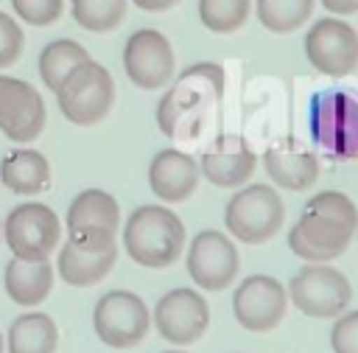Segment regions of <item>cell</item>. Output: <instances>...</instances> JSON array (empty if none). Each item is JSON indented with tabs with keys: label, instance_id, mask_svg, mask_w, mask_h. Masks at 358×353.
Segmentation results:
<instances>
[{
	"label": "cell",
	"instance_id": "1",
	"mask_svg": "<svg viewBox=\"0 0 358 353\" xmlns=\"http://www.w3.org/2000/svg\"><path fill=\"white\" fill-rule=\"evenodd\" d=\"M358 230V207L341 191H322L308 199L296 224L288 233V247L294 255L324 263L338 258L352 233Z\"/></svg>",
	"mask_w": 358,
	"mask_h": 353
},
{
	"label": "cell",
	"instance_id": "2",
	"mask_svg": "<svg viewBox=\"0 0 358 353\" xmlns=\"http://www.w3.org/2000/svg\"><path fill=\"white\" fill-rule=\"evenodd\" d=\"M221 95H224L221 64L213 62L190 64L187 70L171 78V87L157 106V123L162 134L173 140L193 137Z\"/></svg>",
	"mask_w": 358,
	"mask_h": 353
},
{
	"label": "cell",
	"instance_id": "3",
	"mask_svg": "<svg viewBox=\"0 0 358 353\" xmlns=\"http://www.w3.org/2000/svg\"><path fill=\"white\" fill-rule=\"evenodd\" d=\"M123 247L129 258L148 269L171 266L185 247V224L162 205H143L131 210L123 227Z\"/></svg>",
	"mask_w": 358,
	"mask_h": 353
},
{
	"label": "cell",
	"instance_id": "4",
	"mask_svg": "<svg viewBox=\"0 0 358 353\" xmlns=\"http://www.w3.org/2000/svg\"><path fill=\"white\" fill-rule=\"evenodd\" d=\"M310 140L333 160H358V95L319 92L308 109Z\"/></svg>",
	"mask_w": 358,
	"mask_h": 353
},
{
	"label": "cell",
	"instance_id": "5",
	"mask_svg": "<svg viewBox=\"0 0 358 353\" xmlns=\"http://www.w3.org/2000/svg\"><path fill=\"white\" fill-rule=\"evenodd\" d=\"M112 101L115 81L109 70L95 59H84L81 64H76L56 87V104L62 115L76 126H92L103 120L112 109Z\"/></svg>",
	"mask_w": 358,
	"mask_h": 353
},
{
	"label": "cell",
	"instance_id": "6",
	"mask_svg": "<svg viewBox=\"0 0 358 353\" xmlns=\"http://www.w3.org/2000/svg\"><path fill=\"white\" fill-rule=\"evenodd\" d=\"M227 230L243 244H263L274 238L285 221V205L268 185H246L232 193L224 210Z\"/></svg>",
	"mask_w": 358,
	"mask_h": 353
},
{
	"label": "cell",
	"instance_id": "7",
	"mask_svg": "<svg viewBox=\"0 0 358 353\" xmlns=\"http://www.w3.org/2000/svg\"><path fill=\"white\" fill-rule=\"evenodd\" d=\"M305 56L322 76L344 78L358 67V31L338 17H322L305 34Z\"/></svg>",
	"mask_w": 358,
	"mask_h": 353
},
{
	"label": "cell",
	"instance_id": "8",
	"mask_svg": "<svg viewBox=\"0 0 358 353\" xmlns=\"http://www.w3.org/2000/svg\"><path fill=\"white\" fill-rule=\"evenodd\" d=\"M3 235H6L11 255L28 258V261H42L56 249V244L62 238V224H59V216L48 205L25 202V205H17L6 216Z\"/></svg>",
	"mask_w": 358,
	"mask_h": 353
},
{
	"label": "cell",
	"instance_id": "9",
	"mask_svg": "<svg viewBox=\"0 0 358 353\" xmlns=\"http://www.w3.org/2000/svg\"><path fill=\"white\" fill-rule=\"evenodd\" d=\"M92 328L109 347H134L145 339L151 319L145 303L131 291H109L95 303Z\"/></svg>",
	"mask_w": 358,
	"mask_h": 353
},
{
	"label": "cell",
	"instance_id": "10",
	"mask_svg": "<svg viewBox=\"0 0 358 353\" xmlns=\"http://www.w3.org/2000/svg\"><path fill=\"white\" fill-rule=\"evenodd\" d=\"M123 70L140 90H159L173 78V48L157 28H137L123 45Z\"/></svg>",
	"mask_w": 358,
	"mask_h": 353
},
{
	"label": "cell",
	"instance_id": "11",
	"mask_svg": "<svg viewBox=\"0 0 358 353\" xmlns=\"http://www.w3.org/2000/svg\"><path fill=\"white\" fill-rule=\"evenodd\" d=\"M352 297L350 280L333 266H305L291 280V300L294 305L316 319L338 317Z\"/></svg>",
	"mask_w": 358,
	"mask_h": 353
},
{
	"label": "cell",
	"instance_id": "12",
	"mask_svg": "<svg viewBox=\"0 0 358 353\" xmlns=\"http://www.w3.org/2000/svg\"><path fill=\"white\" fill-rule=\"evenodd\" d=\"M238 269V249L224 233L201 230L193 235L187 252V275L193 277V283H199L207 291H221L235 280Z\"/></svg>",
	"mask_w": 358,
	"mask_h": 353
},
{
	"label": "cell",
	"instance_id": "13",
	"mask_svg": "<svg viewBox=\"0 0 358 353\" xmlns=\"http://www.w3.org/2000/svg\"><path fill=\"white\" fill-rule=\"evenodd\" d=\"M45 126V101L22 78L0 76V132L11 143H31Z\"/></svg>",
	"mask_w": 358,
	"mask_h": 353
},
{
	"label": "cell",
	"instance_id": "14",
	"mask_svg": "<svg viewBox=\"0 0 358 353\" xmlns=\"http://www.w3.org/2000/svg\"><path fill=\"white\" fill-rule=\"evenodd\" d=\"M120 227L117 199L101 188L81 191L67 207V238L84 244H106L115 241Z\"/></svg>",
	"mask_w": 358,
	"mask_h": 353
},
{
	"label": "cell",
	"instance_id": "15",
	"mask_svg": "<svg viewBox=\"0 0 358 353\" xmlns=\"http://www.w3.org/2000/svg\"><path fill=\"white\" fill-rule=\"evenodd\" d=\"M285 289L280 286V280L268 277V275H252L246 277L232 297V311L235 319L246 328V331H271L280 325V319L285 317Z\"/></svg>",
	"mask_w": 358,
	"mask_h": 353
},
{
	"label": "cell",
	"instance_id": "16",
	"mask_svg": "<svg viewBox=\"0 0 358 353\" xmlns=\"http://www.w3.org/2000/svg\"><path fill=\"white\" fill-rule=\"evenodd\" d=\"M154 322L159 336L171 345H190L207 331L210 308L201 294L190 289H173L157 303Z\"/></svg>",
	"mask_w": 358,
	"mask_h": 353
},
{
	"label": "cell",
	"instance_id": "17",
	"mask_svg": "<svg viewBox=\"0 0 358 353\" xmlns=\"http://www.w3.org/2000/svg\"><path fill=\"white\" fill-rule=\"evenodd\" d=\"M199 171L215 188H238L255 171V151L241 134H221L215 143L201 154Z\"/></svg>",
	"mask_w": 358,
	"mask_h": 353
},
{
	"label": "cell",
	"instance_id": "18",
	"mask_svg": "<svg viewBox=\"0 0 358 353\" xmlns=\"http://www.w3.org/2000/svg\"><path fill=\"white\" fill-rule=\"evenodd\" d=\"M199 162L182 148H162L148 165V188L162 202H185L199 185Z\"/></svg>",
	"mask_w": 358,
	"mask_h": 353
},
{
	"label": "cell",
	"instance_id": "19",
	"mask_svg": "<svg viewBox=\"0 0 358 353\" xmlns=\"http://www.w3.org/2000/svg\"><path fill=\"white\" fill-rule=\"evenodd\" d=\"M263 165L268 176L285 191H305L319 176V160L296 137H282L266 148Z\"/></svg>",
	"mask_w": 358,
	"mask_h": 353
},
{
	"label": "cell",
	"instance_id": "20",
	"mask_svg": "<svg viewBox=\"0 0 358 353\" xmlns=\"http://www.w3.org/2000/svg\"><path fill=\"white\" fill-rule=\"evenodd\" d=\"M117 258V241L106 244H84L67 238L59 252V277L70 286H92L109 275Z\"/></svg>",
	"mask_w": 358,
	"mask_h": 353
},
{
	"label": "cell",
	"instance_id": "21",
	"mask_svg": "<svg viewBox=\"0 0 358 353\" xmlns=\"http://www.w3.org/2000/svg\"><path fill=\"white\" fill-rule=\"evenodd\" d=\"M0 182L20 196H34L50 188V162L36 148H14L0 160Z\"/></svg>",
	"mask_w": 358,
	"mask_h": 353
},
{
	"label": "cell",
	"instance_id": "22",
	"mask_svg": "<svg viewBox=\"0 0 358 353\" xmlns=\"http://www.w3.org/2000/svg\"><path fill=\"white\" fill-rule=\"evenodd\" d=\"M53 286V266L48 258L28 261V258H11L6 266V291L20 305H39Z\"/></svg>",
	"mask_w": 358,
	"mask_h": 353
},
{
	"label": "cell",
	"instance_id": "23",
	"mask_svg": "<svg viewBox=\"0 0 358 353\" xmlns=\"http://www.w3.org/2000/svg\"><path fill=\"white\" fill-rule=\"evenodd\" d=\"M8 353H56L59 331L48 314H22L8 328Z\"/></svg>",
	"mask_w": 358,
	"mask_h": 353
},
{
	"label": "cell",
	"instance_id": "24",
	"mask_svg": "<svg viewBox=\"0 0 358 353\" xmlns=\"http://www.w3.org/2000/svg\"><path fill=\"white\" fill-rule=\"evenodd\" d=\"M84 59H90V53L76 39H53V42H48L42 48V53H39V76H42L45 87L50 92H56V87L64 81V76L76 64H81Z\"/></svg>",
	"mask_w": 358,
	"mask_h": 353
},
{
	"label": "cell",
	"instance_id": "25",
	"mask_svg": "<svg viewBox=\"0 0 358 353\" xmlns=\"http://www.w3.org/2000/svg\"><path fill=\"white\" fill-rule=\"evenodd\" d=\"M257 22L271 34H291L313 11V0H255Z\"/></svg>",
	"mask_w": 358,
	"mask_h": 353
},
{
	"label": "cell",
	"instance_id": "26",
	"mask_svg": "<svg viewBox=\"0 0 358 353\" xmlns=\"http://www.w3.org/2000/svg\"><path fill=\"white\" fill-rule=\"evenodd\" d=\"M70 14L90 34H109L126 20V0H70Z\"/></svg>",
	"mask_w": 358,
	"mask_h": 353
},
{
	"label": "cell",
	"instance_id": "27",
	"mask_svg": "<svg viewBox=\"0 0 358 353\" xmlns=\"http://www.w3.org/2000/svg\"><path fill=\"white\" fill-rule=\"evenodd\" d=\"M252 11V0H199V20L213 34L238 31Z\"/></svg>",
	"mask_w": 358,
	"mask_h": 353
},
{
	"label": "cell",
	"instance_id": "28",
	"mask_svg": "<svg viewBox=\"0 0 358 353\" xmlns=\"http://www.w3.org/2000/svg\"><path fill=\"white\" fill-rule=\"evenodd\" d=\"M11 8L22 22L45 28V25H53L62 17L64 0H11Z\"/></svg>",
	"mask_w": 358,
	"mask_h": 353
},
{
	"label": "cell",
	"instance_id": "29",
	"mask_svg": "<svg viewBox=\"0 0 358 353\" xmlns=\"http://www.w3.org/2000/svg\"><path fill=\"white\" fill-rule=\"evenodd\" d=\"M22 45H25L22 28L17 25V20L11 14L0 11V67L14 64L22 53Z\"/></svg>",
	"mask_w": 358,
	"mask_h": 353
},
{
	"label": "cell",
	"instance_id": "30",
	"mask_svg": "<svg viewBox=\"0 0 358 353\" xmlns=\"http://www.w3.org/2000/svg\"><path fill=\"white\" fill-rule=\"evenodd\" d=\"M333 353H358V311L344 314L330 331Z\"/></svg>",
	"mask_w": 358,
	"mask_h": 353
},
{
	"label": "cell",
	"instance_id": "31",
	"mask_svg": "<svg viewBox=\"0 0 358 353\" xmlns=\"http://www.w3.org/2000/svg\"><path fill=\"white\" fill-rule=\"evenodd\" d=\"M322 6L336 14V17H347V14H358V0H322Z\"/></svg>",
	"mask_w": 358,
	"mask_h": 353
},
{
	"label": "cell",
	"instance_id": "32",
	"mask_svg": "<svg viewBox=\"0 0 358 353\" xmlns=\"http://www.w3.org/2000/svg\"><path fill=\"white\" fill-rule=\"evenodd\" d=\"M137 8H143V11H151V14H157V11H168V8H173L179 0H131Z\"/></svg>",
	"mask_w": 358,
	"mask_h": 353
},
{
	"label": "cell",
	"instance_id": "33",
	"mask_svg": "<svg viewBox=\"0 0 358 353\" xmlns=\"http://www.w3.org/2000/svg\"><path fill=\"white\" fill-rule=\"evenodd\" d=\"M0 353H3V336H0Z\"/></svg>",
	"mask_w": 358,
	"mask_h": 353
},
{
	"label": "cell",
	"instance_id": "34",
	"mask_svg": "<svg viewBox=\"0 0 358 353\" xmlns=\"http://www.w3.org/2000/svg\"><path fill=\"white\" fill-rule=\"evenodd\" d=\"M168 353H185V350H168Z\"/></svg>",
	"mask_w": 358,
	"mask_h": 353
},
{
	"label": "cell",
	"instance_id": "35",
	"mask_svg": "<svg viewBox=\"0 0 358 353\" xmlns=\"http://www.w3.org/2000/svg\"><path fill=\"white\" fill-rule=\"evenodd\" d=\"M0 235H3V221H0Z\"/></svg>",
	"mask_w": 358,
	"mask_h": 353
}]
</instances>
